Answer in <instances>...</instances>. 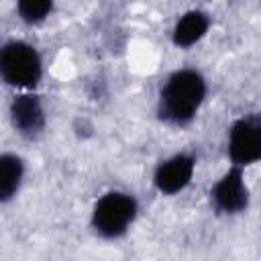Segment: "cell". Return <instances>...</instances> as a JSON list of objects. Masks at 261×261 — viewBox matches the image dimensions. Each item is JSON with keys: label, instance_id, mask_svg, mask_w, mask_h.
<instances>
[{"label": "cell", "instance_id": "2", "mask_svg": "<svg viewBox=\"0 0 261 261\" xmlns=\"http://www.w3.org/2000/svg\"><path fill=\"white\" fill-rule=\"evenodd\" d=\"M41 73V57L29 43L10 41L0 47V77L8 86L29 90L37 86Z\"/></svg>", "mask_w": 261, "mask_h": 261}, {"label": "cell", "instance_id": "3", "mask_svg": "<svg viewBox=\"0 0 261 261\" xmlns=\"http://www.w3.org/2000/svg\"><path fill=\"white\" fill-rule=\"evenodd\" d=\"M137 216V200L124 192L104 194L92 212V226L100 237L116 239L128 230Z\"/></svg>", "mask_w": 261, "mask_h": 261}, {"label": "cell", "instance_id": "1", "mask_svg": "<svg viewBox=\"0 0 261 261\" xmlns=\"http://www.w3.org/2000/svg\"><path fill=\"white\" fill-rule=\"evenodd\" d=\"M206 96V82L196 69L171 73L159 94V116L171 124L190 122Z\"/></svg>", "mask_w": 261, "mask_h": 261}, {"label": "cell", "instance_id": "10", "mask_svg": "<svg viewBox=\"0 0 261 261\" xmlns=\"http://www.w3.org/2000/svg\"><path fill=\"white\" fill-rule=\"evenodd\" d=\"M16 6L20 18L35 24L49 16V12L53 10V0H16Z\"/></svg>", "mask_w": 261, "mask_h": 261}, {"label": "cell", "instance_id": "8", "mask_svg": "<svg viewBox=\"0 0 261 261\" xmlns=\"http://www.w3.org/2000/svg\"><path fill=\"white\" fill-rule=\"evenodd\" d=\"M208 16L200 10H190L186 12L177 22H175V29H173V43L181 49L186 47H192L196 45L208 31Z\"/></svg>", "mask_w": 261, "mask_h": 261}, {"label": "cell", "instance_id": "7", "mask_svg": "<svg viewBox=\"0 0 261 261\" xmlns=\"http://www.w3.org/2000/svg\"><path fill=\"white\" fill-rule=\"evenodd\" d=\"M10 120H12V126L20 135H24V137L39 135L45 126V112H43L41 100L35 94L14 96V100L10 104Z\"/></svg>", "mask_w": 261, "mask_h": 261}, {"label": "cell", "instance_id": "9", "mask_svg": "<svg viewBox=\"0 0 261 261\" xmlns=\"http://www.w3.org/2000/svg\"><path fill=\"white\" fill-rule=\"evenodd\" d=\"M24 165L16 155H0V202L10 200L22 181Z\"/></svg>", "mask_w": 261, "mask_h": 261}, {"label": "cell", "instance_id": "6", "mask_svg": "<svg viewBox=\"0 0 261 261\" xmlns=\"http://www.w3.org/2000/svg\"><path fill=\"white\" fill-rule=\"evenodd\" d=\"M194 167H196V159L188 153H179L169 157L167 161H163L157 169H155V188L161 194H177L181 192L192 175H194Z\"/></svg>", "mask_w": 261, "mask_h": 261}, {"label": "cell", "instance_id": "4", "mask_svg": "<svg viewBox=\"0 0 261 261\" xmlns=\"http://www.w3.org/2000/svg\"><path fill=\"white\" fill-rule=\"evenodd\" d=\"M228 155L234 165L245 167L261 157V118L257 114H247L230 126L228 135Z\"/></svg>", "mask_w": 261, "mask_h": 261}, {"label": "cell", "instance_id": "5", "mask_svg": "<svg viewBox=\"0 0 261 261\" xmlns=\"http://www.w3.org/2000/svg\"><path fill=\"white\" fill-rule=\"evenodd\" d=\"M214 208L224 214L243 212L249 206V188L245 184L243 169L239 165L230 167L212 188L210 192Z\"/></svg>", "mask_w": 261, "mask_h": 261}]
</instances>
